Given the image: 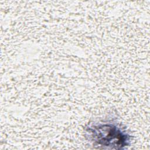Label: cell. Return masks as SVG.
<instances>
[{"mask_svg":"<svg viewBox=\"0 0 150 150\" xmlns=\"http://www.w3.org/2000/svg\"><path fill=\"white\" fill-rule=\"evenodd\" d=\"M85 135L93 145L103 149H124L129 145L131 138L125 128L113 120L90 124Z\"/></svg>","mask_w":150,"mask_h":150,"instance_id":"obj_1","label":"cell"}]
</instances>
